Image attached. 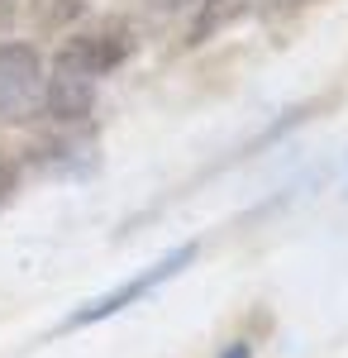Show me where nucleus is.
<instances>
[{
  "instance_id": "nucleus-1",
  "label": "nucleus",
  "mask_w": 348,
  "mask_h": 358,
  "mask_svg": "<svg viewBox=\"0 0 348 358\" xmlns=\"http://www.w3.org/2000/svg\"><path fill=\"white\" fill-rule=\"evenodd\" d=\"M124 53H129V38L124 34H86L77 43H67L57 53L53 72H48V86H43L48 115H57V120H81V115L96 106V82Z\"/></svg>"
},
{
  "instance_id": "nucleus-2",
  "label": "nucleus",
  "mask_w": 348,
  "mask_h": 358,
  "mask_svg": "<svg viewBox=\"0 0 348 358\" xmlns=\"http://www.w3.org/2000/svg\"><path fill=\"white\" fill-rule=\"evenodd\" d=\"M48 67L29 43H0V124H24L43 106Z\"/></svg>"
},
{
  "instance_id": "nucleus-3",
  "label": "nucleus",
  "mask_w": 348,
  "mask_h": 358,
  "mask_svg": "<svg viewBox=\"0 0 348 358\" xmlns=\"http://www.w3.org/2000/svg\"><path fill=\"white\" fill-rule=\"evenodd\" d=\"M191 258H196V244H182V248H172V253H167L162 263H153L148 273H138V277H129L124 287H115V292H106V296H96V301H86V306L77 310V315L67 320V330H77V325H96V320H110L115 310H124V306H134L138 296H148V292H158L162 282H172V277L182 273V268H187Z\"/></svg>"
},
{
  "instance_id": "nucleus-4",
  "label": "nucleus",
  "mask_w": 348,
  "mask_h": 358,
  "mask_svg": "<svg viewBox=\"0 0 348 358\" xmlns=\"http://www.w3.org/2000/svg\"><path fill=\"white\" fill-rule=\"evenodd\" d=\"M10 196H15V163L0 153V206H5Z\"/></svg>"
},
{
  "instance_id": "nucleus-5",
  "label": "nucleus",
  "mask_w": 348,
  "mask_h": 358,
  "mask_svg": "<svg viewBox=\"0 0 348 358\" xmlns=\"http://www.w3.org/2000/svg\"><path fill=\"white\" fill-rule=\"evenodd\" d=\"M10 15H15V0H0V24H5Z\"/></svg>"
},
{
  "instance_id": "nucleus-6",
  "label": "nucleus",
  "mask_w": 348,
  "mask_h": 358,
  "mask_svg": "<svg viewBox=\"0 0 348 358\" xmlns=\"http://www.w3.org/2000/svg\"><path fill=\"white\" fill-rule=\"evenodd\" d=\"M224 358H248V349H243V344H229V349H224Z\"/></svg>"
},
{
  "instance_id": "nucleus-7",
  "label": "nucleus",
  "mask_w": 348,
  "mask_h": 358,
  "mask_svg": "<svg viewBox=\"0 0 348 358\" xmlns=\"http://www.w3.org/2000/svg\"><path fill=\"white\" fill-rule=\"evenodd\" d=\"M158 10H177V5H187V0H153Z\"/></svg>"
}]
</instances>
